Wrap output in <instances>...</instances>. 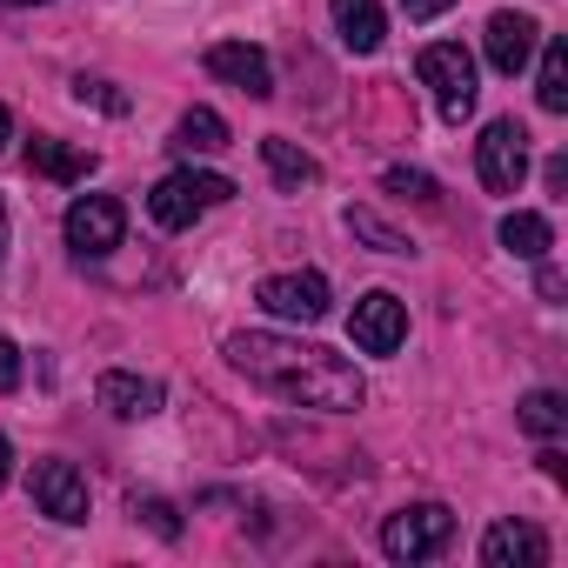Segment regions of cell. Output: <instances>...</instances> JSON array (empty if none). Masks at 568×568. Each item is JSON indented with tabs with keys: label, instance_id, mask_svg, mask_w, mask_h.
<instances>
[{
	"label": "cell",
	"instance_id": "f1b7e54d",
	"mask_svg": "<svg viewBox=\"0 0 568 568\" xmlns=\"http://www.w3.org/2000/svg\"><path fill=\"white\" fill-rule=\"evenodd\" d=\"M0 261H8V201H0Z\"/></svg>",
	"mask_w": 568,
	"mask_h": 568
},
{
	"label": "cell",
	"instance_id": "8fae6325",
	"mask_svg": "<svg viewBox=\"0 0 568 568\" xmlns=\"http://www.w3.org/2000/svg\"><path fill=\"white\" fill-rule=\"evenodd\" d=\"M535 48H541V28H535L528 14L501 8V14L488 21V68H495V74H521V68L535 61Z\"/></svg>",
	"mask_w": 568,
	"mask_h": 568
},
{
	"label": "cell",
	"instance_id": "44dd1931",
	"mask_svg": "<svg viewBox=\"0 0 568 568\" xmlns=\"http://www.w3.org/2000/svg\"><path fill=\"white\" fill-rule=\"evenodd\" d=\"M342 221H348V234H355V241H368L375 254H415V241H408V234H395V227H388L382 214H368V207H348Z\"/></svg>",
	"mask_w": 568,
	"mask_h": 568
},
{
	"label": "cell",
	"instance_id": "9c48e42d",
	"mask_svg": "<svg viewBox=\"0 0 568 568\" xmlns=\"http://www.w3.org/2000/svg\"><path fill=\"white\" fill-rule=\"evenodd\" d=\"M28 488H34V508H41V515H54V521H88V475H81L74 462H34Z\"/></svg>",
	"mask_w": 568,
	"mask_h": 568
},
{
	"label": "cell",
	"instance_id": "484cf974",
	"mask_svg": "<svg viewBox=\"0 0 568 568\" xmlns=\"http://www.w3.org/2000/svg\"><path fill=\"white\" fill-rule=\"evenodd\" d=\"M448 8H455V0H402L408 21H435V14H448Z\"/></svg>",
	"mask_w": 568,
	"mask_h": 568
},
{
	"label": "cell",
	"instance_id": "d6986e66",
	"mask_svg": "<svg viewBox=\"0 0 568 568\" xmlns=\"http://www.w3.org/2000/svg\"><path fill=\"white\" fill-rule=\"evenodd\" d=\"M535 101L548 114H568V48L561 41H541V74H535Z\"/></svg>",
	"mask_w": 568,
	"mask_h": 568
},
{
	"label": "cell",
	"instance_id": "e0dca14e",
	"mask_svg": "<svg viewBox=\"0 0 568 568\" xmlns=\"http://www.w3.org/2000/svg\"><path fill=\"white\" fill-rule=\"evenodd\" d=\"M501 247L508 254H521V261H548V247H555V227H548V214H528V207H515V214H501Z\"/></svg>",
	"mask_w": 568,
	"mask_h": 568
},
{
	"label": "cell",
	"instance_id": "5bb4252c",
	"mask_svg": "<svg viewBox=\"0 0 568 568\" xmlns=\"http://www.w3.org/2000/svg\"><path fill=\"white\" fill-rule=\"evenodd\" d=\"M28 168H34V174H48V181H88L101 161H94V148H68V141L34 134V141H28Z\"/></svg>",
	"mask_w": 568,
	"mask_h": 568
},
{
	"label": "cell",
	"instance_id": "ba28073f",
	"mask_svg": "<svg viewBox=\"0 0 568 568\" xmlns=\"http://www.w3.org/2000/svg\"><path fill=\"white\" fill-rule=\"evenodd\" d=\"M274 322H322L328 315V281L322 274H267L261 281V295H254Z\"/></svg>",
	"mask_w": 568,
	"mask_h": 568
},
{
	"label": "cell",
	"instance_id": "52a82bcc",
	"mask_svg": "<svg viewBox=\"0 0 568 568\" xmlns=\"http://www.w3.org/2000/svg\"><path fill=\"white\" fill-rule=\"evenodd\" d=\"M348 342H355L362 355H395V348L408 342V308H402L388 288L362 295V302H355V315H348Z\"/></svg>",
	"mask_w": 568,
	"mask_h": 568
},
{
	"label": "cell",
	"instance_id": "7c38bea8",
	"mask_svg": "<svg viewBox=\"0 0 568 568\" xmlns=\"http://www.w3.org/2000/svg\"><path fill=\"white\" fill-rule=\"evenodd\" d=\"M481 561L488 568H541L548 561V535L528 528V521H495L481 535Z\"/></svg>",
	"mask_w": 568,
	"mask_h": 568
},
{
	"label": "cell",
	"instance_id": "3957f363",
	"mask_svg": "<svg viewBox=\"0 0 568 568\" xmlns=\"http://www.w3.org/2000/svg\"><path fill=\"white\" fill-rule=\"evenodd\" d=\"M415 74H422V88L435 94L442 121H468V114H475V94H481V88H475V61H468L462 41H435V48H422Z\"/></svg>",
	"mask_w": 568,
	"mask_h": 568
},
{
	"label": "cell",
	"instance_id": "5b68a950",
	"mask_svg": "<svg viewBox=\"0 0 568 568\" xmlns=\"http://www.w3.org/2000/svg\"><path fill=\"white\" fill-rule=\"evenodd\" d=\"M475 174L488 194H515L528 174V128L521 121H488L475 141Z\"/></svg>",
	"mask_w": 568,
	"mask_h": 568
},
{
	"label": "cell",
	"instance_id": "7402d4cb",
	"mask_svg": "<svg viewBox=\"0 0 568 568\" xmlns=\"http://www.w3.org/2000/svg\"><path fill=\"white\" fill-rule=\"evenodd\" d=\"M74 101H81V108H101V114H128V94H121L114 81H88V74H81V81H74Z\"/></svg>",
	"mask_w": 568,
	"mask_h": 568
},
{
	"label": "cell",
	"instance_id": "4fadbf2b",
	"mask_svg": "<svg viewBox=\"0 0 568 568\" xmlns=\"http://www.w3.org/2000/svg\"><path fill=\"white\" fill-rule=\"evenodd\" d=\"M94 395H101V408L121 415V422H148V415H161V382L128 375V368H108V375L94 382Z\"/></svg>",
	"mask_w": 568,
	"mask_h": 568
},
{
	"label": "cell",
	"instance_id": "4316f807",
	"mask_svg": "<svg viewBox=\"0 0 568 568\" xmlns=\"http://www.w3.org/2000/svg\"><path fill=\"white\" fill-rule=\"evenodd\" d=\"M8 475H14V448H8V435H0V488H8Z\"/></svg>",
	"mask_w": 568,
	"mask_h": 568
},
{
	"label": "cell",
	"instance_id": "f546056e",
	"mask_svg": "<svg viewBox=\"0 0 568 568\" xmlns=\"http://www.w3.org/2000/svg\"><path fill=\"white\" fill-rule=\"evenodd\" d=\"M8 8H48V0H8Z\"/></svg>",
	"mask_w": 568,
	"mask_h": 568
},
{
	"label": "cell",
	"instance_id": "7a4b0ae2",
	"mask_svg": "<svg viewBox=\"0 0 568 568\" xmlns=\"http://www.w3.org/2000/svg\"><path fill=\"white\" fill-rule=\"evenodd\" d=\"M221 201H234V181H227V174L181 168V174L154 181V194H148V214H154L168 234H181V227H194V221H201L207 207H221Z\"/></svg>",
	"mask_w": 568,
	"mask_h": 568
},
{
	"label": "cell",
	"instance_id": "30bf717a",
	"mask_svg": "<svg viewBox=\"0 0 568 568\" xmlns=\"http://www.w3.org/2000/svg\"><path fill=\"white\" fill-rule=\"evenodd\" d=\"M207 74L227 81V88H241V94H254V101L274 94V68H267V54L247 48V41H214V48H207Z\"/></svg>",
	"mask_w": 568,
	"mask_h": 568
},
{
	"label": "cell",
	"instance_id": "9a60e30c",
	"mask_svg": "<svg viewBox=\"0 0 568 568\" xmlns=\"http://www.w3.org/2000/svg\"><path fill=\"white\" fill-rule=\"evenodd\" d=\"M328 8H335V34H342L355 54H375V48H382V34H388L382 0H328Z\"/></svg>",
	"mask_w": 568,
	"mask_h": 568
},
{
	"label": "cell",
	"instance_id": "277c9868",
	"mask_svg": "<svg viewBox=\"0 0 568 568\" xmlns=\"http://www.w3.org/2000/svg\"><path fill=\"white\" fill-rule=\"evenodd\" d=\"M448 535H455V515L442 501H415V508H395L382 521V555L388 561H428L448 548Z\"/></svg>",
	"mask_w": 568,
	"mask_h": 568
},
{
	"label": "cell",
	"instance_id": "ffe728a7",
	"mask_svg": "<svg viewBox=\"0 0 568 568\" xmlns=\"http://www.w3.org/2000/svg\"><path fill=\"white\" fill-rule=\"evenodd\" d=\"M521 428H528V435H541V442H555V435L568 428V402H561L555 388H535V395H521Z\"/></svg>",
	"mask_w": 568,
	"mask_h": 568
},
{
	"label": "cell",
	"instance_id": "603a6c76",
	"mask_svg": "<svg viewBox=\"0 0 568 568\" xmlns=\"http://www.w3.org/2000/svg\"><path fill=\"white\" fill-rule=\"evenodd\" d=\"M382 187H388V194H408V201H442V194H435V181H428L422 168H388V174H382Z\"/></svg>",
	"mask_w": 568,
	"mask_h": 568
},
{
	"label": "cell",
	"instance_id": "cb8c5ba5",
	"mask_svg": "<svg viewBox=\"0 0 568 568\" xmlns=\"http://www.w3.org/2000/svg\"><path fill=\"white\" fill-rule=\"evenodd\" d=\"M134 515H141L154 535H168V541L181 535V515H174V501H161V495H134Z\"/></svg>",
	"mask_w": 568,
	"mask_h": 568
},
{
	"label": "cell",
	"instance_id": "d4e9b609",
	"mask_svg": "<svg viewBox=\"0 0 568 568\" xmlns=\"http://www.w3.org/2000/svg\"><path fill=\"white\" fill-rule=\"evenodd\" d=\"M14 388H21V348L0 342V395H14Z\"/></svg>",
	"mask_w": 568,
	"mask_h": 568
},
{
	"label": "cell",
	"instance_id": "2e32d148",
	"mask_svg": "<svg viewBox=\"0 0 568 568\" xmlns=\"http://www.w3.org/2000/svg\"><path fill=\"white\" fill-rule=\"evenodd\" d=\"M261 161H267L274 187H288V194H302V187H315V181H322L315 154H302L295 141H281V134H267V141H261Z\"/></svg>",
	"mask_w": 568,
	"mask_h": 568
},
{
	"label": "cell",
	"instance_id": "ac0fdd59",
	"mask_svg": "<svg viewBox=\"0 0 568 568\" xmlns=\"http://www.w3.org/2000/svg\"><path fill=\"white\" fill-rule=\"evenodd\" d=\"M174 154H221L227 148V121L214 114V108H187L181 121H174V141H168Z\"/></svg>",
	"mask_w": 568,
	"mask_h": 568
},
{
	"label": "cell",
	"instance_id": "8992f818",
	"mask_svg": "<svg viewBox=\"0 0 568 568\" xmlns=\"http://www.w3.org/2000/svg\"><path fill=\"white\" fill-rule=\"evenodd\" d=\"M121 234H128V207H121L114 194H81V201L68 207V247H74V254L101 261V254L121 247Z\"/></svg>",
	"mask_w": 568,
	"mask_h": 568
},
{
	"label": "cell",
	"instance_id": "6da1fadb",
	"mask_svg": "<svg viewBox=\"0 0 568 568\" xmlns=\"http://www.w3.org/2000/svg\"><path fill=\"white\" fill-rule=\"evenodd\" d=\"M227 362L247 382H261L267 395L295 402V408H322V415H348L368 395L355 362H342V355H328L315 342H295V335H261V328L227 335Z\"/></svg>",
	"mask_w": 568,
	"mask_h": 568
},
{
	"label": "cell",
	"instance_id": "83f0119b",
	"mask_svg": "<svg viewBox=\"0 0 568 568\" xmlns=\"http://www.w3.org/2000/svg\"><path fill=\"white\" fill-rule=\"evenodd\" d=\"M8 141H14V114H8V108H0V148H8Z\"/></svg>",
	"mask_w": 568,
	"mask_h": 568
}]
</instances>
